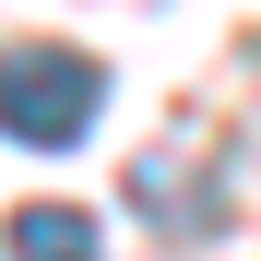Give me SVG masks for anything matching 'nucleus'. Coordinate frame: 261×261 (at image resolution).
I'll return each mask as SVG.
<instances>
[{
  "label": "nucleus",
  "mask_w": 261,
  "mask_h": 261,
  "mask_svg": "<svg viewBox=\"0 0 261 261\" xmlns=\"http://www.w3.org/2000/svg\"><path fill=\"white\" fill-rule=\"evenodd\" d=\"M107 107V71L83 48H48V36H24V48H0V130H12L24 154H71L83 130Z\"/></svg>",
  "instance_id": "1"
},
{
  "label": "nucleus",
  "mask_w": 261,
  "mask_h": 261,
  "mask_svg": "<svg viewBox=\"0 0 261 261\" xmlns=\"http://www.w3.org/2000/svg\"><path fill=\"white\" fill-rule=\"evenodd\" d=\"M12 261H95V214H71V202H24V214H12Z\"/></svg>",
  "instance_id": "2"
}]
</instances>
